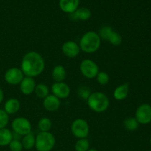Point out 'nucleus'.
<instances>
[{
  "label": "nucleus",
  "mask_w": 151,
  "mask_h": 151,
  "mask_svg": "<svg viewBox=\"0 0 151 151\" xmlns=\"http://www.w3.org/2000/svg\"><path fill=\"white\" fill-rule=\"evenodd\" d=\"M107 41H109L110 44H111L114 46H119L122 44V38L119 32L114 30L112 33L111 34L110 37H109Z\"/></svg>",
  "instance_id": "obj_26"
},
{
  "label": "nucleus",
  "mask_w": 151,
  "mask_h": 151,
  "mask_svg": "<svg viewBox=\"0 0 151 151\" xmlns=\"http://www.w3.org/2000/svg\"><path fill=\"white\" fill-rule=\"evenodd\" d=\"M20 102L16 98H10L4 103V111L8 115L15 114L20 109Z\"/></svg>",
  "instance_id": "obj_16"
},
{
  "label": "nucleus",
  "mask_w": 151,
  "mask_h": 151,
  "mask_svg": "<svg viewBox=\"0 0 151 151\" xmlns=\"http://www.w3.org/2000/svg\"><path fill=\"white\" fill-rule=\"evenodd\" d=\"M89 125L87 121L81 118L75 119L71 125V131L72 135L78 139L87 138L89 134Z\"/></svg>",
  "instance_id": "obj_6"
},
{
  "label": "nucleus",
  "mask_w": 151,
  "mask_h": 151,
  "mask_svg": "<svg viewBox=\"0 0 151 151\" xmlns=\"http://www.w3.org/2000/svg\"><path fill=\"white\" fill-rule=\"evenodd\" d=\"M9 122V115L4 111L0 109V129L7 127Z\"/></svg>",
  "instance_id": "obj_28"
},
{
  "label": "nucleus",
  "mask_w": 151,
  "mask_h": 151,
  "mask_svg": "<svg viewBox=\"0 0 151 151\" xmlns=\"http://www.w3.org/2000/svg\"><path fill=\"white\" fill-rule=\"evenodd\" d=\"M9 148L11 151H22L23 150L22 142L19 139H13L9 144Z\"/></svg>",
  "instance_id": "obj_30"
},
{
  "label": "nucleus",
  "mask_w": 151,
  "mask_h": 151,
  "mask_svg": "<svg viewBox=\"0 0 151 151\" xmlns=\"http://www.w3.org/2000/svg\"><path fill=\"white\" fill-rule=\"evenodd\" d=\"M114 29L110 26H103L99 30L98 35L100 38H101V40L103 39L108 41V39H109Z\"/></svg>",
  "instance_id": "obj_27"
},
{
  "label": "nucleus",
  "mask_w": 151,
  "mask_h": 151,
  "mask_svg": "<svg viewBox=\"0 0 151 151\" xmlns=\"http://www.w3.org/2000/svg\"><path fill=\"white\" fill-rule=\"evenodd\" d=\"M123 125L127 131H135L138 129L139 124L135 117H128L124 120Z\"/></svg>",
  "instance_id": "obj_23"
},
{
  "label": "nucleus",
  "mask_w": 151,
  "mask_h": 151,
  "mask_svg": "<svg viewBox=\"0 0 151 151\" xmlns=\"http://www.w3.org/2000/svg\"><path fill=\"white\" fill-rule=\"evenodd\" d=\"M149 151H151V150H149Z\"/></svg>",
  "instance_id": "obj_34"
},
{
  "label": "nucleus",
  "mask_w": 151,
  "mask_h": 151,
  "mask_svg": "<svg viewBox=\"0 0 151 151\" xmlns=\"http://www.w3.org/2000/svg\"><path fill=\"white\" fill-rule=\"evenodd\" d=\"M21 142H22L23 149H25V150H31V149H32L35 147V137L31 132L29 134L22 137V139Z\"/></svg>",
  "instance_id": "obj_20"
},
{
  "label": "nucleus",
  "mask_w": 151,
  "mask_h": 151,
  "mask_svg": "<svg viewBox=\"0 0 151 151\" xmlns=\"http://www.w3.org/2000/svg\"><path fill=\"white\" fill-rule=\"evenodd\" d=\"M13 139V133L10 130L7 128L0 129V146L1 147L9 145L10 142Z\"/></svg>",
  "instance_id": "obj_19"
},
{
  "label": "nucleus",
  "mask_w": 151,
  "mask_h": 151,
  "mask_svg": "<svg viewBox=\"0 0 151 151\" xmlns=\"http://www.w3.org/2000/svg\"><path fill=\"white\" fill-rule=\"evenodd\" d=\"M69 18L73 21H87L91 18V10L85 7H78L74 13H70Z\"/></svg>",
  "instance_id": "obj_15"
},
{
  "label": "nucleus",
  "mask_w": 151,
  "mask_h": 151,
  "mask_svg": "<svg viewBox=\"0 0 151 151\" xmlns=\"http://www.w3.org/2000/svg\"><path fill=\"white\" fill-rule=\"evenodd\" d=\"M51 91L53 95L58 99L67 98L71 92V89L68 84L64 82H55L52 85Z\"/></svg>",
  "instance_id": "obj_10"
},
{
  "label": "nucleus",
  "mask_w": 151,
  "mask_h": 151,
  "mask_svg": "<svg viewBox=\"0 0 151 151\" xmlns=\"http://www.w3.org/2000/svg\"><path fill=\"white\" fill-rule=\"evenodd\" d=\"M150 144L151 145V137H150Z\"/></svg>",
  "instance_id": "obj_33"
},
{
  "label": "nucleus",
  "mask_w": 151,
  "mask_h": 151,
  "mask_svg": "<svg viewBox=\"0 0 151 151\" xmlns=\"http://www.w3.org/2000/svg\"><path fill=\"white\" fill-rule=\"evenodd\" d=\"M45 61L42 56L37 52L30 51L24 55L21 62V70L24 76L35 78L44 72Z\"/></svg>",
  "instance_id": "obj_1"
},
{
  "label": "nucleus",
  "mask_w": 151,
  "mask_h": 151,
  "mask_svg": "<svg viewBox=\"0 0 151 151\" xmlns=\"http://www.w3.org/2000/svg\"><path fill=\"white\" fill-rule=\"evenodd\" d=\"M61 51L65 56L69 58H76L81 52V49L78 43L73 41H67L63 44Z\"/></svg>",
  "instance_id": "obj_11"
},
{
  "label": "nucleus",
  "mask_w": 151,
  "mask_h": 151,
  "mask_svg": "<svg viewBox=\"0 0 151 151\" xmlns=\"http://www.w3.org/2000/svg\"><path fill=\"white\" fill-rule=\"evenodd\" d=\"M43 106L47 111L55 112L60 108V100L52 94H49L47 97L43 99Z\"/></svg>",
  "instance_id": "obj_13"
},
{
  "label": "nucleus",
  "mask_w": 151,
  "mask_h": 151,
  "mask_svg": "<svg viewBox=\"0 0 151 151\" xmlns=\"http://www.w3.org/2000/svg\"><path fill=\"white\" fill-rule=\"evenodd\" d=\"M52 127V120L48 117H42L38 122V128L40 132H50Z\"/></svg>",
  "instance_id": "obj_21"
},
{
  "label": "nucleus",
  "mask_w": 151,
  "mask_h": 151,
  "mask_svg": "<svg viewBox=\"0 0 151 151\" xmlns=\"http://www.w3.org/2000/svg\"><path fill=\"white\" fill-rule=\"evenodd\" d=\"M87 151H98V150H96V149H94V148H89Z\"/></svg>",
  "instance_id": "obj_32"
},
{
  "label": "nucleus",
  "mask_w": 151,
  "mask_h": 151,
  "mask_svg": "<svg viewBox=\"0 0 151 151\" xmlns=\"http://www.w3.org/2000/svg\"><path fill=\"white\" fill-rule=\"evenodd\" d=\"M66 78V69L62 65H57L52 70V78L55 82H63Z\"/></svg>",
  "instance_id": "obj_18"
},
{
  "label": "nucleus",
  "mask_w": 151,
  "mask_h": 151,
  "mask_svg": "<svg viewBox=\"0 0 151 151\" xmlns=\"http://www.w3.org/2000/svg\"><path fill=\"white\" fill-rule=\"evenodd\" d=\"M35 86L36 84L33 78L24 76L22 82L19 83V89L24 95H30L34 93Z\"/></svg>",
  "instance_id": "obj_12"
},
{
  "label": "nucleus",
  "mask_w": 151,
  "mask_h": 151,
  "mask_svg": "<svg viewBox=\"0 0 151 151\" xmlns=\"http://www.w3.org/2000/svg\"><path fill=\"white\" fill-rule=\"evenodd\" d=\"M80 0H59V7L63 13H74L79 7Z\"/></svg>",
  "instance_id": "obj_14"
},
{
  "label": "nucleus",
  "mask_w": 151,
  "mask_h": 151,
  "mask_svg": "<svg viewBox=\"0 0 151 151\" xmlns=\"http://www.w3.org/2000/svg\"><path fill=\"white\" fill-rule=\"evenodd\" d=\"M90 148V142L87 138L79 139L75 145V151H87Z\"/></svg>",
  "instance_id": "obj_24"
},
{
  "label": "nucleus",
  "mask_w": 151,
  "mask_h": 151,
  "mask_svg": "<svg viewBox=\"0 0 151 151\" xmlns=\"http://www.w3.org/2000/svg\"><path fill=\"white\" fill-rule=\"evenodd\" d=\"M24 78V75L23 74L21 69L16 67H12L7 69L4 75V81L7 83L12 86L19 85L23 78Z\"/></svg>",
  "instance_id": "obj_9"
},
{
  "label": "nucleus",
  "mask_w": 151,
  "mask_h": 151,
  "mask_svg": "<svg viewBox=\"0 0 151 151\" xmlns=\"http://www.w3.org/2000/svg\"><path fill=\"white\" fill-rule=\"evenodd\" d=\"M11 128L13 133L20 137H24L32 132V125L28 119L25 117H16L12 121Z\"/></svg>",
  "instance_id": "obj_5"
},
{
  "label": "nucleus",
  "mask_w": 151,
  "mask_h": 151,
  "mask_svg": "<svg viewBox=\"0 0 151 151\" xmlns=\"http://www.w3.org/2000/svg\"><path fill=\"white\" fill-rule=\"evenodd\" d=\"M34 93L38 98L44 99L50 94V89L48 86L44 83H39L35 86Z\"/></svg>",
  "instance_id": "obj_22"
},
{
  "label": "nucleus",
  "mask_w": 151,
  "mask_h": 151,
  "mask_svg": "<svg viewBox=\"0 0 151 151\" xmlns=\"http://www.w3.org/2000/svg\"><path fill=\"white\" fill-rule=\"evenodd\" d=\"M55 145V138L50 132H39L35 137L37 151H51Z\"/></svg>",
  "instance_id": "obj_4"
},
{
  "label": "nucleus",
  "mask_w": 151,
  "mask_h": 151,
  "mask_svg": "<svg viewBox=\"0 0 151 151\" xmlns=\"http://www.w3.org/2000/svg\"><path fill=\"white\" fill-rule=\"evenodd\" d=\"M96 79H97V83L101 86H106L107 85L110 81V77H109V74L103 71H100L96 76Z\"/></svg>",
  "instance_id": "obj_25"
},
{
  "label": "nucleus",
  "mask_w": 151,
  "mask_h": 151,
  "mask_svg": "<svg viewBox=\"0 0 151 151\" xmlns=\"http://www.w3.org/2000/svg\"><path fill=\"white\" fill-rule=\"evenodd\" d=\"M3 100H4V91L1 88H0V104L2 103Z\"/></svg>",
  "instance_id": "obj_31"
},
{
  "label": "nucleus",
  "mask_w": 151,
  "mask_h": 151,
  "mask_svg": "<svg viewBox=\"0 0 151 151\" xmlns=\"http://www.w3.org/2000/svg\"><path fill=\"white\" fill-rule=\"evenodd\" d=\"M87 106L95 113H103L109 107L110 101L106 94L101 91H95L90 94L86 100Z\"/></svg>",
  "instance_id": "obj_3"
},
{
  "label": "nucleus",
  "mask_w": 151,
  "mask_h": 151,
  "mask_svg": "<svg viewBox=\"0 0 151 151\" xmlns=\"http://www.w3.org/2000/svg\"><path fill=\"white\" fill-rule=\"evenodd\" d=\"M129 93V84L122 83L116 87L113 92V97L118 101L124 100L128 95Z\"/></svg>",
  "instance_id": "obj_17"
},
{
  "label": "nucleus",
  "mask_w": 151,
  "mask_h": 151,
  "mask_svg": "<svg viewBox=\"0 0 151 151\" xmlns=\"http://www.w3.org/2000/svg\"><path fill=\"white\" fill-rule=\"evenodd\" d=\"M78 94L81 98L83 99V100H87L90 96V94H91V92L88 87L82 86L78 88Z\"/></svg>",
  "instance_id": "obj_29"
},
{
  "label": "nucleus",
  "mask_w": 151,
  "mask_h": 151,
  "mask_svg": "<svg viewBox=\"0 0 151 151\" xmlns=\"http://www.w3.org/2000/svg\"><path fill=\"white\" fill-rule=\"evenodd\" d=\"M79 69L83 76H84L87 79L96 78V76L100 72L98 65L90 59L83 60L80 63Z\"/></svg>",
  "instance_id": "obj_7"
},
{
  "label": "nucleus",
  "mask_w": 151,
  "mask_h": 151,
  "mask_svg": "<svg viewBox=\"0 0 151 151\" xmlns=\"http://www.w3.org/2000/svg\"><path fill=\"white\" fill-rule=\"evenodd\" d=\"M78 45L81 51L91 54L96 52L100 49L101 45V38L95 31H88L81 36Z\"/></svg>",
  "instance_id": "obj_2"
},
{
  "label": "nucleus",
  "mask_w": 151,
  "mask_h": 151,
  "mask_svg": "<svg viewBox=\"0 0 151 151\" xmlns=\"http://www.w3.org/2000/svg\"><path fill=\"white\" fill-rule=\"evenodd\" d=\"M135 118L141 125H147L151 122V106L147 103L141 104L136 111Z\"/></svg>",
  "instance_id": "obj_8"
}]
</instances>
